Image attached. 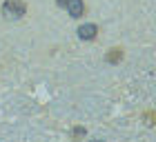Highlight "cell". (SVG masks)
I'll list each match as a JSON object with an SVG mask.
<instances>
[{
	"mask_svg": "<svg viewBox=\"0 0 156 142\" xmlns=\"http://www.w3.org/2000/svg\"><path fill=\"white\" fill-rule=\"evenodd\" d=\"M98 33V27L96 25H83L80 29H78V36H80L83 40H94Z\"/></svg>",
	"mask_w": 156,
	"mask_h": 142,
	"instance_id": "cell-3",
	"label": "cell"
},
{
	"mask_svg": "<svg viewBox=\"0 0 156 142\" xmlns=\"http://www.w3.org/2000/svg\"><path fill=\"white\" fill-rule=\"evenodd\" d=\"M120 60H123V51L120 49H112L107 53V62H120Z\"/></svg>",
	"mask_w": 156,
	"mask_h": 142,
	"instance_id": "cell-4",
	"label": "cell"
},
{
	"mask_svg": "<svg viewBox=\"0 0 156 142\" xmlns=\"http://www.w3.org/2000/svg\"><path fill=\"white\" fill-rule=\"evenodd\" d=\"M78 136H85V129H74V138H78Z\"/></svg>",
	"mask_w": 156,
	"mask_h": 142,
	"instance_id": "cell-5",
	"label": "cell"
},
{
	"mask_svg": "<svg viewBox=\"0 0 156 142\" xmlns=\"http://www.w3.org/2000/svg\"><path fill=\"white\" fill-rule=\"evenodd\" d=\"M27 13V5L23 0H5L2 2V16L7 20H20Z\"/></svg>",
	"mask_w": 156,
	"mask_h": 142,
	"instance_id": "cell-1",
	"label": "cell"
},
{
	"mask_svg": "<svg viewBox=\"0 0 156 142\" xmlns=\"http://www.w3.org/2000/svg\"><path fill=\"white\" fill-rule=\"evenodd\" d=\"M58 5L65 7L72 18H80L83 13H85V5H83V0H58Z\"/></svg>",
	"mask_w": 156,
	"mask_h": 142,
	"instance_id": "cell-2",
	"label": "cell"
}]
</instances>
